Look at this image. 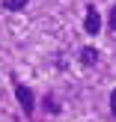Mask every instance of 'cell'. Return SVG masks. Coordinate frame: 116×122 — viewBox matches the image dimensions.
Returning <instances> with one entry per match:
<instances>
[{
	"label": "cell",
	"instance_id": "cell-5",
	"mask_svg": "<svg viewBox=\"0 0 116 122\" xmlns=\"http://www.w3.org/2000/svg\"><path fill=\"white\" fill-rule=\"evenodd\" d=\"M45 104H48V110H51V113H60V104H57V101L51 98V95H48V98H45Z\"/></svg>",
	"mask_w": 116,
	"mask_h": 122
},
{
	"label": "cell",
	"instance_id": "cell-6",
	"mask_svg": "<svg viewBox=\"0 0 116 122\" xmlns=\"http://www.w3.org/2000/svg\"><path fill=\"white\" fill-rule=\"evenodd\" d=\"M110 113H113V119H116V89L110 92Z\"/></svg>",
	"mask_w": 116,
	"mask_h": 122
},
{
	"label": "cell",
	"instance_id": "cell-2",
	"mask_svg": "<svg viewBox=\"0 0 116 122\" xmlns=\"http://www.w3.org/2000/svg\"><path fill=\"white\" fill-rule=\"evenodd\" d=\"M83 30H86L89 36H98V30H101V15H98V9H95V6H86V18H83Z\"/></svg>",
	"mask_w": 116,
	"mask_h": 122
},
{
	"label": "cell",
	"instance_id": "cell-1",
	"mask_svg": "<svg viewBox=\"0 0 116 122\" xmlns=\"http://www.w3.org/2000/svg\"><path fill=\"white\" fill-rule=\"evenodd\" d=\"M15 98H18V104L24 107V113H27V116H33V110H36V98H33V92H30V86L15 83Z\"/></svg>",
	"mask_w": 116,
	"mask_h": 122
},
{
	"label": "cell",
	"instance_id": "cell-7",
	"mask_svg": "<svg viewBox=\"0 0 116 122\" xmlns=\"http://www.w3.org/2000/svg\"><path fill=\"white\" fill-rule=\"evenodd\" d=\"M110 27L116 30V3H113V9H110Z\"/></svg>",
	"mask_w": 116,
	"mask_h": 122
},
{
	"label": "cell",
	"instance_id": "cell-3",
	"mask_svg": "<svg viewBox=\"0 0 116 122\" xmlns=\"http://www.w3.org/2000/svg\"><path fill=\"white\" fill-rule=\"evenodd\" d=\"M81 63H83V66H95V63H98V51H95L92 45L81 48Z\"/></svg>",
	"mask_w": 116,
	"mask_h": 122
},
{
	"label": "cell",
	"instance_id": "cell-4",
	"mask_svg": "<svg viewBox=\"0 0 116 122\" xmlns=\"http://www.w3.org/2000/svg\"><path fill=\"white\" fill-rule=\"evenodd\" d=\"M0 3H3V9H6V12H21L24 6L30 3V0H0Z\"/></svg>",
	"mask_w": 116,
	"mask_h": 122
}]
</instances>
